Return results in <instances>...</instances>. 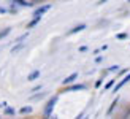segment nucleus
I'll return each instance as SVG.
<instances>
[{"mask_svg":"<svg viewBox=\"0 0 130 119\" xmlns=\"http://www.w3.org/2000/svg\"><path fill=\"white\" fill-rule=\"evenodd\" d=\"M128 81H130V73H128V75H127V76H125L124 79H121V81L118 83V86H116V87H114V92H118V91H119V89L122 87V86H124V84H127Z\"/></svg>","mask_w":130,"mask_h":119,"instance_id":"f257e3e1","label":"nucleus"},{"mask_svg":"<svg viewBox=\"0 0 130 119\" xmlns=\"http://www.w3.org/2000/svg\"><path fill=\"white\" fill-rule=\"evenodd\" d=\"M49 8H51V5H43V6H40V8H37L35 10V16H41L43 13H46Z\"/></svg>","mask_w":130,"mask_h":119,"instance_id":"f03ea898","label":"nucleus"},{"mask_svg":"<svg viewBox=\"0 0 130 119\" xmlns=\"http://www.w3.org/2000/svg\"><path fill=\"white\" fill-rule=\"evenodd\" d=\"M76 78H78V73H71L70 76H67V78L63 79V81H62V84H70V83H73Z\"/></svg>","mask_w":130,"mask_h":119,"instance_id":"7ed1b4c3","label":"nucleus"},{"mask_svg":"<svg viewBox=\"0 0 130 119\" xmlns=\"http://www.w3.org/2000/svg\"><path fill=\"white\" fill-rule=\"evenodd\" d=\"M38 76H40V71L35 70V71H32V73L29 75V78H27V79H29V81H34V79H37Z\"/></svg>","mask_w":130,"mask_h":119,"instance_id":"20e7f679","label":"nucleus"},{"mask_svg":"<svg viewBox=\"0 0 130 119\" xmlns=\"http://www.w3.org/2000/svg\"><path fill=\"white\" fill-rule=\"evenodd\" d=\"M84 29H86V25H84V24H81V25H78V27L71 29V30H70V34H76V32H81V30H84Z\"/></svg>","mask_w":130,"mask_h":119,"instance_id":"39448f33","label":"nucleus"},{"mask_svg":"<svg viewBox=\"0 0 130 119\" xmlns=\"http://www.w3.org/2000/svg\"><path fill=\"white\" fill-rule=\"evenodd\" d=\"M40 18H41V16H35V19H34V21H32V22L29 24V29H32L34 25H37L38 22H40Z\"/></svg>","mask_w":130,"mask_h":119,"instance_id":"423d86ee","label":"nucleus"},{"mask_svg":"<svg viewBox=\"0 0 130 119\" xmlns=\"http://www.w3.org/2000/svg\"><path fill=\"white\" fill-rule=\"evenodd\" d=\"M5 114H8V116H10V114H14V110L10 108V107H6V108H5Z\"/></svg>","mask_w":130,"mask_h":119,"instance_id":"0eeeda50","label":"nucleus"},{"mask_svg":"<svg viewBox=\"0 0 130 119\" xmlns=\"http://www.w3.org/2000/svg\"><path fill=\"white\" fill-rule=\"evenodd\" d=\"M30 111H32V108H30V107H24V108H21V113H22V114L30 113Z\"/></svg>","mask_w":130,"mask_h":119,"instance_id":"6e6552de","label":"nucleus"},{"mask_svg":"<svg viewBox=\"0 0 130 119\" xmlns=\"http://www.w3.org/2000/svg\"><path fill=\"white\" fill-rule=\"evenodd\" d=\"M116 38H118V40H125L127 38V34H118V35H116Z\"/></svg>","mask_w":130,"mask_h":119,"instance_id":"1a4fd4ad","label":"nucleus"},{"mask_svg":"<svg viewBox=\"0 0 130 119\" xmlns=\"http://www.w3.org/2000/svg\"><path fill=\"white\" fill-rule=\"evenodd\" d=\"M8 34H10V29H5L3 32H0V38H3L5 35H8Z\"/></svg>","mask_w":130,"mask_h":119,"instance_id":"9d476101","label":"nucleus"},{"mask_svg":"<svg viewBox=\"0 0 130 119\" xmlns=\"http://www.w3.org/2000/svg\"><path fill=\"white\" fill-rule=\"evenodd\" d=\"M113 84H114V79H111V81H109V83H106V86H105V89H109V87H111Z\"/></svg>","mask_w":130,"mask_h":119,"instance_id":"9b49d317","label":"nucleus"},{"mask_svg":"<svg viewBox=\"0 0 130 119\" xmlns=\"http://www.w3.org/2000/svg\"><path fill=\"white\" fill-rule=\"evenodd\" d=\"M108 71H119V67H118V65H114V67L108 68Z\"/></svg>","mask_w":130,"mask_h":119,"instance_id":"f8f14e48","label":"nucleus"},{"mask_svg":"<svg viewBox=\"0 0 130 119\" xmlns=\"http://www.w3.org/2000/svg\"><path fill=\"white\" fill-rule=\"evenodd\" d=\"M84 89V86H75V87H71V91H81Z\"/></svg>","mask_w":130,"mask_h":119,"instance_id":"ddd939ff","label":"nucleus"},{"mask_svg":"<svg viewBox=\"0 0 130 119\" xmlns=\"http://www.w3.org/2000/svg\"><path fill=\"white\" fill-rule=\"evenodd\" d=\"M18 2H19V5H29L27 2H24V0H18Z\"/></svg>","mask_w":130,"mask_h":119,"instance_id":"4468645a","label":"nucleus"},{"mask_svg":"<svg viewBox=\"0 0 130 119\" xmlns=\"http://www.w3.org/2000/svg\"><path fill=\"white\" fill-rule=\"evenodd\" d=\"M79 51H81V52H84V51H87V48H86V46H81Z\"/></svg>","mask_w":130,"mask_h":119,"instance_id":"2eb2a0df","label":"nucleus"},{"mask_svg":"<svg viewBox=\"0 0 130 119\" xmlns=\"http://www.w3.org/2000/svg\"><path fill=\"white\" fill-rule=\"evenodd\" d=\"M105 2H108V0H100V2H99V5H102V3H105Z\"/></svg>","mask_w":130,"mask_h":119,"instance_id":"dca6fc26","label":"nucleus"},{"mask_svg":"<svg viewBox=\"0 0 130 119\" xmlns=\"http://www.w3.org/2000/svg\"><path fill=\"white\" fill-rule=\"evenodd\" d=\"M128 3H130V0H128Z\"/></svg>","mask_w":130,"mask_h":119,"instance_id":"f3484780","label":"nucleus"}]
</instances>
